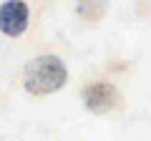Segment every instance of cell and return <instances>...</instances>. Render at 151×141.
I'll return each instance as SVG.
<instances>
[{
	"label": "cell",
	"mask_w": 151,
	"mask_h": 141,
	"mask_svg": "<svg viewBox=\"0 0 151 141\" xmlns=\"http://www.w3.org/2000/svg\"><path fill=\"white\" fill-rule=\"evenodd\" d=\"M83 103L93 114H108L119 103V91L106 81H96L83 88Z\"/></svg>",
	"instance_id": "cell-3"
},
{
	"label": "cell",
	"mask_w": 151,
	"mask_h": 141,
	"mask_svg": "<svg viewBox=\"0 0 151 141\" xmlns=\"http://www.w3.org/2000/svg\"><path fill=\"white\" fill-rule=\"evenodd\" d=\"M30 10L23 0H5L0 5V33L8 38H18L28 30Z\"/></svg>",
	"instance_id": "cell-2"
},
{
	"label": "cell",
	"mask_w": 151,
	"mask_h": 141,
	"mask_svg": "<svg viewBox=\"0 0 151 141\" xmlns=\"http://www.w3.org/2000/svg\"><path fill=\"white\" fill-rule=\"evenodd\" d=\"M68 68L58 55H38L23 70V86L33 96H48L65 86Z\"/></svg>",
	"instance_id": "cell-1"
}]
</instances>
